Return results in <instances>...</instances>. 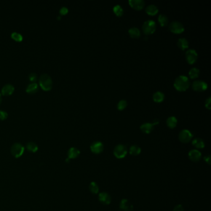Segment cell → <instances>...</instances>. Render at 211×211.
<instances>
[{
	"label": "cell",
	"instance_id": "obj_1",
	"mask_svg": "<svg viewBox=\"0 0 211 211\" xmlns=\"http://www.w3.org/2000/svg\"><path fill=\"white\" fill-rule=\"evenodd\" d=\"M190 86V81L188 77L181 75L176 77L174 82V87L178 91L183 92L188 89Z\"/></svg>",
	"mask_w": 211,
	"mask_h": 211
},
{
	"label": "cell",
	"instance_id": "obj_2",
	"mask_svg": "<svg viewBox=\"0 0 211 211\" xmlns=\"http://www.w3.org/2000/svg\"><path fill=\"white\" fill-rule=\"evenodd\" d=\"M39 85L43 90H50L53 87V81L52 77L47 74H42L39 78Z\"/></svg>",
	"mask_w": 211,
	"mask_h": 211
},
{
	"label": "cell",
	"instance_id": "obj_3",
	"mask_svg": "<svg viewBox=\"0 0 211 211\" xmlns=\"http://www.w3.org/2000/svg\"><path fill=\"white\" fill-rule=\"evenodd\" d=\"M142 30L146 35L152 34L156 30V24L152 20L145 21L142 26Z\"/></svg>",
	"mask_w": 211,
	"mask_h": 211
},
{
	"label": "cell",
	"instance_id": "obj_4",
	"mask_svg": "<svg viewBox=\"0 0 211 211\" xmlns=\"http://www.w3.org/2000/svg\"><path fill=\"white\" fill-rule=\"evenodd\" d=\"M24 150H25V148L23 144H21V143H14L11 146V153L14 158L18 159V158L21 157L23 155L24 152Z\"/></svg>",
	"mask_w": 211,
	"mask_h": 211
},
{
	"label": "cell",
	"instance_id": "obj_5",
	"mask_svg": "<svg viewBox=\"0 0 211 211\" xmlns=\"http://www.w3.org/2000/svg\"><path fill=\"white\" fill-rule=\"evenodd\" d=\"M127 148L123 144H118L115 146L114 150V154L117 159H121L126 157L127 154Z\"/></svg>",
	"mask_w": 211,
	"mask_h": 211
},
{
	"label": "cell",
	"instance_id": "obj_6",
	"mask_svg": "<svg viewBox=\"0 0 211 211\" xmlns=\"http://www.w3.org/2000/svg\"><path fill=\"white\" fill-rule=\"evenodd\" d=\"M169 30L174 34H181L184 31V26L178 21H173L169 25Z\"/></svg>",
	"mask_w": 211,
	"mask_h": 211
},
{
	"label": "cell",
	"instance_id": "obj_7",
	"mask_svg": "<svg viewBox=\"0 0 211 211\" xmlns=\"http://www.w3.org/2000/svg\"><path fill=\"white\" fill-rule=\"evenodd\" d=\"M192 134L188 130H183L179 134V139L183 143H188L192 138Z\"/></svg>",
	"mask_w": 211,
	"mask_h": 211
},
{
	"label": "cell",
	"instance_id": "obj_8",
	"mask_svg": "<svg viewBox=\"0 0 211 211\" xmlns=\"http://www.w3.org/2000/svg\"><path fill=\"white\" fill-rule=\"evenodd\" d=\"M186 60L189 64H192L197 60V53L194 49H189L186 52Z\"/></svg>",
	"mask_w": 211,
	"mask_h": 211
},
{
	"label": "cell",
	"instance_id": "obj_9",
	"mask_svg": "<svg viewBox=\"0 0 211 211\" xmlns=\"http://www.w3.org/2000/svg\"><path fill=\"white\" fill-rule=\"evenodd\" d=\"M192 88L196 92H203L207 90V84L203 81H195L192 84Z\"/></svg>",
	"mask_w": 211,
	"mask_h": 211
},
{
	"label": "cell",
	"instance_id": "obj_10",
	"mask_svg": "<svg viewBox=\"0 0 211 211\" xmlns=\"http://www.w3.org/2000/svg\"><path fill=\"white\" fill-rule=\"evenodd\" d=\"M90 151L95 154H99L103 151V144L100 141H95L90 145Z\"/></svg>",
	"mask_w": 211,
	"mask_h": 211
},
{
	"label": "cell",
	"instance_id": "obj_11",
	"mask_svg": "<svg viewBox=\"0 0 211 211\" xmlns=\"http://www.w3.org/2000/svg\"><path fill=\"white\" fill-rule=\"evenodd\" d=\"M128 2L130 6L137 11L143 10L145 6V2L143 0H130Z\"/></svg>",
	"mask_w": 211,
	"mask_h": 211
},
{
	"label": "cell",
	"instance_id": "obj_12",
	"mask_svg": "<svg viewBox=\"0 0 211 211\" xmlns=\"http://www.w3.org/2000/svg\"><path fill=\"white\" fill-rule=\"evenodd\" d=\"M98 200L104 205H109L111 203L112 197L109 193L102 192L98 194Z\"/></svg>",
	"mask_w": 211,
	"mask_h": 211
},
{
	"label": "cell",
	"instance_id": "obj_13",
	"mask_svg": "<svg viewBox=\"0 0 211 211\" xmlns=\"http://www.w3.org/2000/svg\"><path fill=\"white\" fill-rule=\"evenodd\" d=\"M201 156H202L201 152L196 149L191 150L188 153L189 159H190V160L194 162H199L201 159Z\"/></svg>",
	"mask_w": 211,
	"mask_h": 211
},
{
	"label": "cell",
	"instance_id": "obj_14",
	"mask_svg": "<svg viewBox=\"0 0 211 211\" xmlns=\"http://www.w3.org/2000/svg\"><path fill=\"white\" fill-rule=\"evenodd\" d=\"M120 208L123 211H133V204L126 199H123L120 203Z\"/></svg>",
	"mask_w": 211,
	"mask_h": 211
},
{
	"label": "cell",
	"instance_id": "obj_15",
	"mask_svg": "<svg viewBox=\"0 0 211 211\" xmlns=\"http://www.w3.org/2000/svg\"><path fill=\"white\" fill-rule=\"evenodd\" d=\"M14 91V87L10 84H6L3 86L2 90V93L3 95H11Z\"/></svg>",
	"mask_w": 211,
	"mask_h": 211
},
{
	"label": "cell",
	"instance_id": "obj_16",
	"mask_svg": "<svg viewBox=\"0 0 211 211\" xmlns=\"http://www.w3.org/2000/svg\"><path fill=\"white\" fill-rule=\"evenodd\" d=\"M154 125L152 123H146L143 124L141 127L140 129L142 131V132H143L145 134H149L151 133L153 130H154Z\"/></svg>",
	"mask_w": 211,
	"mask_h": 211
},
{
	"label": "cell",
	"instance_id": "obj_17",
	"mask_svg": "<svg viewBox=\"0 0 211 211\" xmlns=\"http://www.w3.org/2000/svg\"><path fill=\"white\" fill-rule=\"evenodd\" d=\"M79 155L80 151L76 147H71L68 152V157L69 160L76 159Z\"/></svg>",
	"mask_w": 211,
	"mask_h": 211
},
{
	"label": "cell",
	"instance_id": "obj_18",
	"mask_svg": "<svg viewBox=\"0 0 211 211\" xmlns=\"http://www.w3.org/2000/svg\"><path fill=\"white\" fill-rule=\"evenodd\" d=\"M177 45L181 50H185L189 47V42L186 39L180 38L177 42Z\"/></svg>",
	"mask_w": 211,
	"mask_h": 211
},
{
	"label": "cell",
	"instance_id": "obj_19",
	"mask_svg": "<svg viewBox=\"0 0 211 211\" xmlns=\"http://www.w3.org/2000/svg\"><path fill=\"white\" fill-rule=\"evenodd\" d=\"M159 12L158 8L154 5H150L146 8V13L149 16H155Z\"/></svg>",
	"mask_w": 211,
	"mask_h": 211
},
{
	"label": "cell",
	"instance_id": "obj_20",
	"mask_svg": "<svg viewBox=\"0 0 211 211\" xmlns=\"http://www.w3.org/2000/svg\"><path fill=\"white\" fill-rule=\"evenodd\" d=\"M153 100L157 103H160L164 100L165 95L163 92L160 91H157L155 92L152 96Z\"/></svg>",
	"mask_w": 211,
	"mask_h": 211
},
{
	"label": "cell",
	"instance_id": "obj_21",
	"mask_svg": "<svg viewBox=\"0 0 211 211\" xmlns=\"http://www.w3.org/2000/svg\"><path fill=\"white\" fill-rule=\"evenodd\" d=\"M167 126L170 128V129H173L175 128L176 125H177V123H178V120L176 119V117H170L167 118Z\"/></svg>",
	"mask_w": 211,
	"mask_h": 211
},
{
	"label": "cell",
	"instance_id": "obj_22",
	"mask_svg": "<svg viewBox=\"0 0 211 211\" xmlns=\"http://www.w3.org/2000/svg\"><path fill=\"white\" fill-rule=\"evenodd\" d=\"M39 90V85L37 83L33 82L31 84H29L27 88H26V92L29 93L31 94H34L35 93H36Z\"/></svg>",
	"mask_w": 211,
	"mask_h": 211
},
{
	"label": "cell",
	"instance_id": "obj_23",
	"mask_svg": "<svg viewBox=\"0 0 211 211\" xmlns=\"http://www.w3.org/2000/svg\"><path fill=\"white\" fill-rule=\"evenodd\" d=\"M192 144L196 149H203L205 146L204 141L201 138H199L194 139L192 141Z\"/></svg>",
	"mask_w": 211,
	"mask_h": 211
},
{
	"label": "cell",
	"instance_id": "obj_24",
	"mask_svg": "<svg viewBox=\"0 0 211 211\" xmlns=\"http://www.w3.org/2000/svg\"><path fill=\"white\" fill-rule=\"evenodd\" d=\"M129 34L132 38H138L141 35V32L139 29L137 27H131L128 31Z\"/></svg>",
	"mask_w": 211,
	"mask_h": 211
},
{
	"label": "cell",
	"instance_id": "obj_25",
	"mask_svg": "<svg viewBox=\"0 0 211 211\" xmlns=\"http://www.w3.org/2000/svg\"><path fill=\"white\" fill-rule=\"evenodd\" d=\"M26 149L29 152H32V153H35L36 152H37L38 149H39V147L37 146V144L34 142H29L27 144H26Z\"/></svg>",
	"mask_w": 211,
	"mask_h": 211
},
{
	"label": "cell",
	"instance_id": "obj_26",
	"mask_svg": "<svg viewBox=\"0 0 211 211\" xmlns=\"http://www.w3.org/2000/svg\"><path fill=\"white\" fill-rule=\"evenodd\" d=\"M141 152V149L137 145L131 146L130 148V154L133 156H137Z\"/></svg>",
	"mask_w": 211,
	"mask_h": 211
},
{
	"label": "cell",
	"instance_id": "obj_27",
	"mask_svg": "<svg viewBox=\"0 0 211 211\" xmlns=\"http://www.w3.org/2000/svg\"><path fill=\"white\" fill-rule=\"evenodd\" d=\"M199 74H200V71L199 69L197 68H192L189 71V77L192 79L197 78L199 76Z\"/></svg>",
	"mask_w": 211,
	"mask_h": 211
},
{
	"label": "cell",
	"instance_id": "obj_28",
	"mask_svg": "<svg viewBox=\"0 0 211 211\" xmlns=\"http://www.w3.org/2000/svg\"><path fill=\"white\" fill-rule=\"evenodd\" d=\"M158 21L162 27H165L168 25V18L165 14H160L158 18Z\"/></svg>",
	"mask_w": 211,
	"mask_h": 211
},
{
	"label": "cell",
	"instance_id": "obj_29",
	"mask_svg": "<svg viewBox=\"0 0 211 211\" xmlns=\"http://www.w3.org/2000/svg\"><path fill=\"white\" fill-rule=\"evenodd\" d=\"M113 11L115 14L118 17H121L123 15V9L119 5H115L113 8Z\"/></svg>",
	"mask_w": 211,
	"mask_h": 211
},
{
	"label": "cell",
	"instance_id": "obj_30",
	"mask_svg": "<svg viewBox=\"0 0 211 211\" xmlns=\"http://www.w3.org/2000/svg\"><path fill=\"white\" fill-rule=\"evenodd\" d=\"M89 190L92 194H96L99 191V187L95 182L92 181L89 184Z\"/></svg>",
	"mask_w": 211,
	"mask_h": 211
},
{
	"label": "cell",
	"instance_id": "obj_31",
	"mask_svg": "<svg viewBox=\"0 0 211 211\" xmlns=\"http://www.w3.org/2000/svg\"><path fill=\"white\" fill-rule=\"evenodd\" d=\"M11 38L15 40L16 42H22L23 40V35L18 33V32H14L11 34Z\"/></svg>",
	"mask_w": 211,
	"mask_h": 211
},
{
	"label": "cell",
	"instance_id": "obj_32",
	"mask_svg": "<svg viewBox=\"0 0 211 211\" xmlns=\"http://www.w3.org/2000/svg\"><path fill=\"white\" fill-rule=\"evenodd\" d=\"M127 105H128V103L127 101L125 100H121L118 103V105H117V109L122 111V110H125L126 107H127Z\"/></svg>",
	"mask_w": 211,
	"mask_h": 211
},
{
	"label": "cell",
	"instance_id": "obj_33",
	"mask_svg": "<svg viewBox=\"0 0 211 211\" xmlns=\"http://www.w3.org/2000/svg\"><path fill=\"white\" fill-rule=\"evenodd\" d=\"M8 113L3 110H0V120H5L8 118Z\"/></svg>",
	"mask_w": 211,
	"mask_h": 211
},
{
	"label": "cell",
	"instance_id": "obj_34",
	"mask_svg": "<svg viewBox=\"0 0 211 211\" xmlns=\"http://www.w3.org/2000/svg\"><path fill=\"white\" fill-rule=\"evenodd\" d=\"M29 79L30 81L34 82H35V81H37V74H36L35 73H34V72L31 73V74L29 75Z\"/></svg>",
	"mask_w": 211,
	"mask_h": 211
},
{
	"label": "cell",
	"instance_id": "obj_35",
	"mask_svg": "<svg viewBox=\"0 0 211 211\" xmlns=\"http://www.w3.org/2000/svg\"><path fill=\"white\" fill-rule=\"evenodd\" d=\"M210 100H211V98L209 97L208 98L206 99L205 100V107L208 110H210L211 109V104H210Z\"/></svg>",
	"mask_w": 211,
	"mask_h": 211
},
{
	"label": "cell",
	"instance_id": "obj_36",
	"mask_svg": "<svg viewBox=\"0 0 211 211\" xmlns=\"http://www.w3.org/2000/svg\"><path fill=\"white\" fill-rule=\"evenodd\" d=\"M68 13V9L66 7H62L60 10V13L61 15H66Z\"/></svg>",
	"mask_w": 211,
	"mask_h": 211
},
{
	"label": "cell",
	"instance_id": "obj_37",
	"mask_svg": "<svg viewBox=\"0 0 211 211\" xmlns=\"http://www.w3.org/2000/svg\"><path fill=\"white\" fill-rule=\"evenodd\" d=\"M173 211H184V209H183L182 205L178 204V205H176L174 207Z\"/></svg>",
	"mask_w": 211,
	"mask_h": 211
},
{
	"label": "cell",
	"instance_id": "obj_38",
	"mask_svg": "<svg viewBox=\"0 0 211 211\" xmlns=\"http://www.w3.org/2000/svg\"><path fill=\"white\" fill-rule=\"evenodd\" d=\"M204 159L205 162L207 163H208L209 165L210 164V163H211V159H210V155H207V156L204 157Z\"/></svg>",
	"mask_w": 211,
	"mask_h": 211
},
{
	"label": "cell",
	"instance_id": "obj_39",
	"mask_svg": "<svg viewBox=\"0 0 211 211\" xmlns=\"http://www.w3.org/2000/svg\"><path fill=\"white\" fill-rule=\"evenodd\" d=\"M159 123V120L158 119H155V120H154V123H152L154 125H158Z\"/></svg>",
	"mask_w": 211,
	"mask_h": 211
},
{
	"label": "cell",
	"instance_id": "obj_40",
	"mask_svg": "<svg viewBox=\"0 0 211 211\" xmlns=\"http://www.w3.org/2000/svg\"><path fill=\"white\" fill-rule=\"evenodd\" d=\"M2 95H1V94H0V103H2Z\"/></svg>",
	"mask_w": 211,
	"mask_h": 211
},
{
	"label": "cell",
	"instance_id": "obj_41",
	"mask_svg": "<svg viewBox=\"0 0 211 211\" xmlns=\"http://www.w3.org/2000/svg\"><path fill=\"white\" fill-rule=\"evenodd\" d=\"M58 20H60V19H61V16H58Z\"/></svg>",
	"mask_w": 211,
	"mask_h": 211
}]
</instances>
